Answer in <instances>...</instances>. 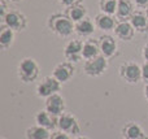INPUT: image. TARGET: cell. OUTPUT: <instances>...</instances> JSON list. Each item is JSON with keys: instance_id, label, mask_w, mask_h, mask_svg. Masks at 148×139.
Returning <instances> with one entry per match:
<instances>
[{"instance_id": "cell-1", "label": "cell", "mask_w": 148, "mask_h": 139, "mask_svg": "<svg viewBox=\"0 0 148 139\" xmlns=\"http://www.w3.org/2000/svg\"><path fill=\"white\" fill-rule=\"evenodd\" d=\"M47 27L49 29V31H52V33L56 34L60 38H68L73 33H75L74 22L65 13H61V12L52 13L47 18Z\"/></svg>"}, {"instance_id": "cell-2", "label": "cell", "mask_w": 148, "mask_h": 139, "mask_svg": "<svg viewBox=\"0 0 148 139\" xmlns=\"http://www.w3.org/2000/svg\"><path fill=\"white\" fill-rule=\"evenodd\" d=\"M39 73H40L39 64L36 62V60L31 59V57H25V59H22L17 66L18 78H20L23 83H33L34 81L38 79Z\"/></svg>"}, {"instance_id": "cell-3", "label": "cell", "mask_w": 148, "mask_h": 139, "mask_svg": "<svg viewBox=\"0 0 148 139\" xmlns=\"http://www.w3.org/2000/svg\"><path fill=\"white\" fill-rule=\"evenodd\" d=\"M118 74L126 83L135 85L142 81V65L135 61H126L118 68Z\"/></svg>"}, {"instance_id": "cell-4", "label": "cell", "mask_w": 148, "mask_h": 139, "mask_svg": "<svg viewBox=\"0 0 148 139\" xmlns=\"http://www.w3.org/2000/svg\"><path fill=\"white\" fill-rule=\"evenodd\" d=\"M1 23L5 26H8L9 29H12L16 33H21L27 27V18L22 12L17 9H10L7 13L4 18L1 20Z\"/></svg>"}, {"instance_id": "cell-5", "label": "cell", "mask_w": 148, "mask_h": 139, "mask_svg": "<svg viewBox=\"0 0 148 139\" xmlns=\"http://www.w3.org/2000/svg\"><path fill=\"white\" fill-rule=\"evenodd\" d=\"M60 90H61V83L53 75H47L36 86V95L40 99H47L53 94H57Z\"/></svg>"}, {"instance_id": "cell-6", "label": "cell", "mask_w": 148, "mask_h": 139, "mask_svg": "<svg viewBox=\"0 0 148 139\" xmlns=\"http://www.w3.org/2000/svg\"><path fill=\"white\" fill-rule=\"evenodd\" d=\"M108 59L103 55L95 57V59L87 60L83 64V72L86 73L88 77H100L101 74H104L105 70L108 69Z\"/></svg>"}, {"instance_id": "cell-7", "label": "cell", "mask_w": 148, "mask_h": 139, "mask_svg": "<svg viewBox=\"0 0 148 139\" xmlns=\"http://www.w3.org/2000/svg\"><path fill=\"white\" fill-rule=\"evenodd\" d=\"M57 127L59 130L66 133L69 135H78L81 133V126L74 114L70 113H62L57 118Z\"/></svg>"}, {"instance_id": "cell-8", "label": "cell", "mask_w": 148, "mask_h": 139, "mask_svg": "<svg viewBox=\"0 0 148 139\" xmlns=\"http://www.w3.org/2000/svg\"><path fill=\"white\" fill-rule=\"evenodd\" d=\"M82 49H83V42L81 39H72L64 47V57L66 61L78 62L82 60Z\"/></svg>"}, {"instance_id": "cell-9", "label": "cell", "mask_w": 148, "mask_h": 139, "mask_svg": "<svg viewBox=\"0 0 148 139\" xmlns=\"http://www.w3.org/2000/svg\"><path fill=\"white\" fill-rule=\"evenodd\" d=\"M74 72H75V69H74L73 62L65 60V61L59 62V64L53 68L52 75L62 85V83H66L72 79L73 75H74Z\"/></svg>"}, {"instance_id": "cell-10", "label": "cell", "mask_w": 148, "mask_h": 139, "mask_svg": "<svg viewBox=\"0 0 148 139\" xmlns=\"http://www.w3.org/2000/svg\"><path fill=\"white\" fill-rule=\"evenodd\" d=\"M65 107H66L65 99L62 98L59 92L51 95L49 98L46 99V101H44V109L48 111L49 113L56 116V117H59V116H61L62 113H65Z\"/></svg>"}, {"instance_id": "cell-11", "label": "cell", "mask_w": 148, "mask_h": 139, "mask_svg": "<svg viewBox=\"0 0 148 139\" xmlns=\"http://www.w3.org/2000/svg\"><path fill=\"white\" fill-rule=\"evenodd\" d=\"M99 46H100V52L103 56H105L107 59L114 57L118 53V44L117 40L113 38L112 35L104 34L99 38Z\"/></svg>"}, {"instance_id": "cell-12", "label": "cell", "mask_w": 148, "mask_h": 139, "mask_svg": "<svg viewBox=\"0 0 148 139\" xmlns=\"http://www.w3.org/2000/svg\"><path fill=\"white\" fill-rule=\"evenodd\" d=\"M114 36L117 39L122 42H130L134 39L135 35V29L131 25L130 20H125V21H117V25L114 27Z\"/></svg>"}, {"instance_id": "cell-13", "label": "cell", "mask_w": 148, "mask_h": 139, "mask_svg": "<svg viewBox=\"0 0 148 139\" xmlns=\"http://www.w3.org/2000/svg\"><path fill=\"white\" fill-rule=\"evenodd\" d=\"M96 29L101 31H112L114 30L116 25H117V18L113 14H108V13H97L94 18Z\"/></svg>"}, {"instance_id": "cell-14", "label": "cell", "mask_w": 148, "mask_h": 139, "mask_svg": "<svg viewBox=\"0 0 148 139\" xmlns=\"http://www.w3.org/2000/svg\"><path fill=\"white\" fill-rule=\"evenodd\" d=\"M57 118H59V117L51 114L48 111H46V109H40V111H38L35 114L36 125H39V126H42V127H46L49 131H53L57 127Z\"/></svg>"}, {"instance_id": "cell-15", "label": "cell", "mask_w": 148, "mask_h": 139, "mask_svg": "<svg viewBox=\"0 0 148 139\" xmlns=\"http://www.w3.org/2000/svg\"><path fill=\"white\" fill-rule=\"evenodd\" d=\"M135 12V4L131 0H118L117 10H116V18L118 21L130 20L131 16Z\"/></svg>"}, {"instance_id": "cell-16", "label": "cell", "mask_w": 148, "mask_h": 139, "mask_svg": "<svg viewBox=\"0 0 148 139\" xmlns=\"http://www.w3.org/2000/svg\"><path fill=\"white\" fill-rule=\"evenodd\" d=\"M96 25H95V21L91 20L90 17H86L83 20H81L79 22L74 23V30L75 34L81 38H90V36L94 34Z\"/></svg>"}, {"instance_id": "cell-17", "label": "cell", "mask_w": 148, "mask_h": 139, "mask_svg": "<svg viewBox=\"0 0 148 139\" xmlns=\"http://www.w3.org/2000/svg\"><path fill=\"white\" fill-rule=\"evenodd\" d=\"M101 52H100V46H99V40H95V39H86L83 42V49H82V59L84 61L87 60L95 59V57L100 56Z\"/></svg>"}, {"instance_id": "cell-18", "label": "cell", "mask_w": 148, "mask_h": 139, "mask_svg": "<svg viewBox=\"0 0 148 139\" xmlns=\"http://www.w3.org/2000/svg\"><path fill=\"white\" fill-rule=\"evenodd\" d=\"M131 25L134 26L136 33L147 34L148 33V16L143 10H135L130 18Z\"/></svg>"}, {"instance_id": "cell-19", "label": "cell", "mask_w": 148, "mask_h": 139, "mask_svg": "<svg viewBox=\"0 0 148 139\" xmlns=\"http://www.w3.org/2000/svg\"><path fill=\"white\" fill-rule=\"evenodd\" d=\"M121 134L125 139H142L144 138V130L138 122H127L121 130Z\"/></svg>"}, {"instance_id": "cell-20", "label": "cell", "mask_w": 148, "mask_h": 139, "mask_svg": "<svg viewBox=\"0 0 148 139\" xmlns=\"http://www.w3.org/2000/svg\"><path fill=\"white\" fill-rule=\"evenodd\" d=\"M64 13L73 21L74 23L79 22L81 20L87 17V8L83 4H78V5H73V7L65 8Z\"/></svg>"}, {"instance_id": "cell-21", "label": "cell", "mask_w": 148, "mask_h": 139, "mask_svg": "<svg viewBox=\"0 0 148 139\" xmlns=\"http://www.w3.org/2000/svg\"><path fill=\"white\" fill-rule=\"evenodd\" d=\"M52 133L46 127H42L39 125H34L26 129V138L27 139H49Z\"/></svg>"}, {"instance_id": "cell-22", "label": "cell", "mask_w": 148, "mask_h": 139, "mask_svg": "<svg viewBox=\"0 0 148 139\" xmlns=\"http://www.w3.org/2000/svg\"><path fill=\"white\" fill-rule=\"evenodd\" d=\"M14 35L16 31H13L8 26L3 25L1 30H0V47L3 49H8L9 47H12L13 42H14Z\"/></svg>"}, {"instance_id": "cell-23", "label": "cell", "mask_w": 148, "mask_h": 139, "mask_svg": "<svg viewBox=\"0 0 148 139\" xmlns=\"http://www.w3.org/2000/svg\"><path fill=\"white\" fill-rule=\"evenodd\" d=\"M117 4H118V0H99L100 12L114 16L116 10H117Z\"/></svg>"}, {"instance_id": "cell-24", "label": "cell", "mask_w": 148, "mask_h": 139, "mask_svg": "<svg viewBox=\"0 0 148 139\" xmlns=\"http://www.w3.org/2000/svg\"><path fill=\"white\" fill-rule=\"evenodd\" d=\"M59 4L64 8H69V7H73V5H78V4H82L83 0H57Z\"/></svg>"}, {"instance_id": "cell-25", "label": "cell", "mask_w": 148, "mask_h": 139, "mask_svg": "<svg viewBox=\"0 0 148 139\" xmlns=\"http://www.w3.org/2000/svg\"><path fill=\"white\" fill-rule=\"evenodd\" d=\"M8 1L9 0H0V20H3L7 16V13L10 10L8 9Z\"/></svg>"}, {"instance_id": "cell-26", "label": "cell", "mask_w": 148, "mask_h": 139, "mask_svg": "<svg viewBox=\"0 0 148 139\" xmlns=\"http://www.w3.org/2000/svg\"><path fill=\"white\" fill-rule=\"evenodd\" d=\"M49 139H72V138H70L69 134H66V133L59 130V131H53V133H52L51 138H49Z\"/></svg>"}, {"instance_id": "cell-27", "label": "cell", "mask_w": 148, "mask_h": 139, "mask_svg": "<svg viewBox=\"0 0 148 139\" xmlns=\"http://www.w3.org/2000/svg\"><path fill=\"white\" fill-rule=\"evenodd\" d=\"M142 81L144 82V85L148 83V62L142 64Z\"/></svg>"}, {"instance_id": "cell-28", "label": "cell", "mask_w": 148, "mask_h": 139, "mask_svg": "<svg viewBox=\"0 0 148 139\" xmlns=\"http://www.w3.org/2000/svg\"><path fill=\"white\" fill-rule=\"evenodd\" d=\"M134 4L136 8H140V9H146L148 7V0H134Z\"/></svg>"}, {"instance_id": "cell-29", "label": "cell", "mask_w": 148, "mask_h": 139, "mask_svg": "<svg viewBox=\"0 0 148 139\" xmlns=\"http://www.w3.org/2000/svg\"><path fill=\"white\" fill-rule=\"evenodd\" d=\"M142 56H143L144 62H148V43L143 47V49H142Z\"/></svg>"}, {"instance_id": "cell-30", "label": "cell", "mask_w": 148, "mask_h": 139, "mask_svg": "<svg viewBox=\"0 0 148 139\" xmlns=\"http://www.w3.org/2000/svg\"><path fill=\"white\" fill-rule=\"evenodd\" d=\"M144 98H146V100L148 101V83H146V85H144Z\"/></svg>"}, {"instance_id": "cell-31", "label": "cell", "mask_w": 148, "mask_h": 139, "mask_svg": "<svg viewBox=\"0 0 148 139\" xmlns=\"http://www.w3.org/2000/svg\"><path fill=\"white\" fill-rule=\"evenodd\" d=\"M73 139H90L88 137H84V135H77L75 138H73Z\"/></svg>"}, {"instance_id": "cell-32", "label": "cell", "mask_w": 148, "mask_h": 139, "mask_svg": "<svg viewBox=\"0 0 148 139\" xmlns=\"http://www.w3.org/2000/svg\"><path fill=\"white\" fill-rule=\"evenodd\" d=\"M9 1H12V3H20V1H22V0H9Z\"/></svg>"}, {"instance_id": "cell-33", "label": "cell", "mask_w": 148, "mask_h": 139, "mask_svg": "<svg viewBox=\"0 0 148 139\" xmlns=\"http://www.w3.org/2000/svg\"><path fill=\"white\" fill-rule=\"evenodd\" d=\"M146 14H147V16H148V7H147V8H146Z\"/></svg>"}, {"instance_id": "cell-34", "label": "cell", "mask_w": 148, "mask_h": 139, "mask_svg": "<svg viewBox=\"0 0 148 139\" xmlns=\"http://www.w3.org/2000/svg\"><path fill=\"white\" fill-rule=\"evenodd\" d=\"M142 139H148V137H144V138H142Z\"/></svg>"}, {"instance_id": "cell-35", "label": "cell", "mask_w": 148, "mask_h": 139, "mask_svg": "<svg viewBox=\"0 0 148 139\" xmlns=\"http://www.w3.org/2000/svg\"><path fill=\"white\" fill-rule=\"evenodd\" d=\"M1 139H5V138H1Z\"/></svg>"}, {"instance_id": "cell-36", "label": "cell", "mask_w": 148, "mask_h": 139, "mask_svg": "<svg viewBox=\"0 0 148 139\" xmlns=\"http://www.w3.org/2000/svg\"><path fill=\"white\" fill-rule=\"evenodd\" d=\"M123 139H125V138H123Z\"/></svg>"}]
</instances>
